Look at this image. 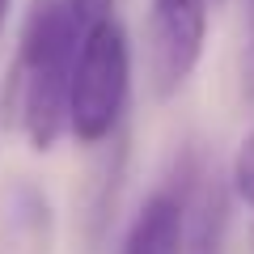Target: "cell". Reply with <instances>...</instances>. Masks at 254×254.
Returning a JSON list of instances; mask_svg holds the SVG:
<instances>
[{"label":"cell","instance_id":"cell-9","mask_svg":"<svg viewBox=\"0 0 254 254\" xmlns=\"http://www.w3.org/2000/svg\"><path fill=\"white\" fill-rule=\"evenodd\" d=\"M9 9H13V0H0V30H4V21H9Z\"/></svg>","mask_w":254,"mask_h":254},{"label":"cell","instance_id":"cell-6","mask_svg":"<svg viewBox=\"0 0 254 254\" xmlns=\"http://www.w3.org/2000/svg\"><path fill=\"white\" fill-rule=\"evenodd\" d=\"M233 190H237V199H246L254 208V131L233 153Z\"/></svg>","mask_w":254,"mask_h":254},{"label":"cell","instance_id":"cell-1","mask_svg":"<svg viewBox=\"0 0 254 254\" xmlns=\"http://www.w3.org/2000/svg\"><path fill=\"white\" fill-rule=\"evenodd\" d=\"M81 38L85 30L76 26L64 0L30 4L9 81V110L34 153L55 148V140L68 131V102H72V72H76Z\"/></svg>","mask_w":254,"mask_h":254},{"label":"cell","instance_id":"cell-7","mask_svg":"<svg viewBox=\"0 0 254 254\" xmlns=\"http://www.w3.org/2000/svg\"><path fill=\"white\" fill-rule=\"evenodd\" d=\"M242 102L254 119V0H246V47H242Z\"/></svg>","mask_w":254,"mask_h":254},{"label":"cell","instance_id":"cell-4","mask_svg":"<svg viewBox=\"0 0 254 254\" xmlns=\"http://www.w3.org/2000/svg\"><path fill=\"white\" fill-rule=\"evenodd\" d=\"M187 250V208L178 187H165L148 195V203L136 212L119 254H182Z\"/></svg>","mask_w":254,"mask_h":254},{"label":"cell","instance_id":"cell-5","mask_svg":"<svg viewBox=\"0 0 254 254\" xmlns=\"http://www.w3.org/2000/svg\"><path fill=\"white\" fill-rule=\"evenodd\" d=\"M4 229H9L4 254H47L51 208H47L43 190L30 187V182H17L4 195Z\"/></svg>","mask_w":254,"mask_h":254},{"label":"cell","instance_id":"cell-8","mask_svg":"<svg viewBox=\"0 0 254 254\" xmlns=\"http://www.w3.org/2000/svg\"><path fill=\"white\" fill-rule=\"evenodd\" d=\"M68 4V13L76 17V26L89 34L93 26H102V21L115 17V0H64Z\"/></svg>","mask_w":254,"mask_h":254},{"label":"cell","instance_id":"cell-2","mask_svg":"<svg viewBox=\"0 0 254 254\" xmlns=\"http://www.w3.org/2000/svg\"><path fill=\"white\" fill-rule=\"evenodd\" d=\"M131 98V43L119 17L93 26L81 38L68 102V131L76 144H102L119 131Z\"/></svg>","mask_w":254,"mask_h":254},{"label":"cell","instance_id":"cell-10","mask_svg":"<svg viewBox=\"0 0 254 254\" xmlns=\"http://www.w3.org/2000/svg\"><path fill=\"white\" fill-rule=\"evenodd\" d=\"M250 242H254V229H250Z\"/></svg>","mask_w":254,"mask_h":254},{"label":"cell","instance_id":"cell-3","mask_svg":"<svg viewBox=\"0 0 254 254\" xmlns=\"http://www.w3.org/2000/svg\"><path fill=\"white\" fill-rule=\"evenodd\" d=\"M208 43V0H148V81L153 98L187 85Z\"/></svg>","mask_w":254,"mask_h":254}]
</instances>
